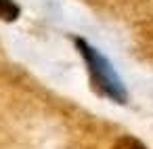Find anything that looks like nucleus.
<instances>
[{
  "mask_svg": "<svg viewBox=\"0 0 153 149\" xmlns=\"http://www.w3.org/2000/svg\"><path fill=\"white\" fill-rule=\"evenodd\" d=\"M76 44H78V51L82 53L86 65H88V72H90V78L97 86V90L117 103H126L128 99V92L122 84V78L117 76V72L113 69V65L97 51L92 48L86 40L82 38H76Z\"/></svg>",
  "mask_w": 153,
  "mask_h": 149,
  "instance_id": "f257e3e1",
  "label": "nucleus"
},
{
  "mask_svg": "<svg viewBox=\"0 0 153 149\" xmlns=\"http://www.w3.org/2000/svg\"><path fill=\"white\" fill-rule=\"evenodd\" d=\"M19 17V4L15 0H0V19L11 23Z\"/></svg>",
  "mask_w": 153,
  "mask_h": 149,
  "instance_id": "f03ea898",
  "label": "nucleus"
},
{
  "mask_svg": "<svg viewBox=\"0 0 153 149\" xmlns=\"http://www.w3.org/2000/svg\"><path fill=\"white\" fill-rule=\"evenodd\" d=\"M113 149H147L140 141H136V139H132V136H122L115 145H113Z\"/></svg>",
  "mask_w": 153,
  "mask_h": 149,
  "instance_id": "7ed1b4c3",
  "label": "nucleus"
}]
</instances>
